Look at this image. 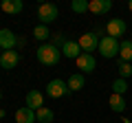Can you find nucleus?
<instances>
[{
    "instance_id": "nucleus-1",
    "label": "nucleus",
    "mask_w": 132,
    "mask_h": 123,
    "mask_svg": "<svg viewBox=\"0 0 132 123\" xmlns=\"http://www.w3.org/2000/svg\"><path fill=\"white\" fill-rule=\"evenodd\" d=\"M62 59V51L53 44H40L38 48V61L44 66H55L57 61Z\"/></svg>"
},
{
    "instance_id": "nucleus-2",
    "label": "nucleus",
    "mask_w": 132,
    "mask_h": 123,
    "mask_svg": "<svg viewBox=\"0 0 132 123\" xmlns=\"http://www.w3.org/2000/svg\"><path fill=\"white\" fill-rule=\"evenodd\" d=\"M119 46H121V42H119V40L110 38V35H104V38L99 40V48H97V51L101 53V57L112 59V57L119 55Z\"/></svg>"
},
{
    "instance_id": "nucleus-3",
    "label": "nucleus",
    "mask_w": 132,
    "mask_h": 123,
    "mask_svg": "<svg viewBox=\"0 0 132 123\" xmlns=\"http://www.w3.org/2000/svg\"><path fill=\"white\" fill-rule=\"evenodd\" d=\"M57 15H60V9H57V5H53V2H42V5L38 7L40 24H48V22H53V20H57Z\"/></svg>"
},
{
    "instance_id": "nucleus-4",
    "label": "nucleus",
    "mask_w": 132,
    "mask_h": 123,
    "mask_svg": "<svg viewBox=\"0 0 132 123\" xmlns=\"http://www.w3.org/2000/svg\"><path fill=\"white\" fill-rule=\"evenodd\" d=\"M71 92L68 90V84H66L64 79H51L46 84V95L53 97V99H60V97H66Z\"/></svg>"
},
{
    "instance_id": "nucleus-5",
    "label": "nucleus",
    "mask_w": 132,
    "mask_h": 123,
    "mask_svg": "<svg viewBox=\"0 0 132 123\" xmlns=\"http://www.w3.org/2000/svg\"><path fill=\"white\" fill-rule=\"evenodd\" d=\"M77 42H79V46H81V53H90V55H93V53L99 48L97 33H81Z\"/></svg>"
},
{
    "instance_id": "nucleus-6",
    "label": "nucleus",
    "mask_w": 132,
    "mask_h": 123,
    "mask_svg": "<svg viewBox=\"0 0 132 123\" xmlns=\"http://www.w3.org/2000/svg\"><path fill=\"white\" fill-rule=\"evenodd\" d=\"M20 64V53L15 51H2L0 53V66L5 68V71H13L15 66Z\"/></svg>"
},
{
    "instance_id": "nucleus-7",
    "label": "nucleus",
    "mask_w": 132,
    "mask_h": 123,
    "mask_svg": "<svg viewBox=\"0 0 132 123\" xmlns=\"http://www.w3.org/2000/svg\"><path fill=\"white\" fill-rule=\"evenodd\" d=\"M18 46V35L9 29H0V48L2 51H13Z\"/></svg>"
},
{
    "instance_id": "nucleus-8",
    "label": "nucleus",
    "mask_w": 132,
    "mask_h": 123,
    "mask_svg": "<svg viewBox=\"0 0 132 123\" xmlns=\"http://www.w3.org/2000/svg\"><path fill=\"white\" fill-rule=\"evenodd\" d=\"M106 31H108V35H110V38L119 40V38H123V35H126L128 27H126V22H123L121 18H114V20H110V22H108Z\"/></svg>"
},
{
    "instance_id": "nucleus-9",
    "label": "nucleus",
    "mask_w": 132,
    "mask_h": 123,
    "mask_svg": "<svg viewBox=\"0 0 132 123\" xmlns=\"http://www.w3.org/2000/svg\"><path fill=\"white\" fill-rule=\"evenodd\" d=\"M60 51H62V57H68V59H77L81 55V46H79L77 40H66V44Z\"/></svg>"
},
{
    "instance_id": "nucleus-10",
    "label": "nucleus",
    "mask_w": 132,
    "mask_h": 123,
    "mask_svg": "<svg viewBox=\"0 0 132 123\" xmlns=\"http://www.w3.org/2000/svg\"><path fill=\"white\" fill-rule=\"evenodd\" d=\"M75 61H77V68H79L81 73H93L95 68H97V59H95L90 53H81Z\"/></svg>"
},
{
    "instance_id": "nucleus-11",
    "label": "nucleus",
    "mask_w": 132,
    "mask_h": 123,
    "mask_svg": "<svg viewBox=\"0 0 132 123\" xmlns=\"http://www.w3.org/2000/svg\"><path fill=\"white\" fill-rule=\"evenodd\" d=\"M110 9H112V0H90L88 7V11L95 15H106L110 13Z\"/></svg>"
},
{
    "instance_id": "nucleus-12",
    "label": "nucleus",
    "mask_w": 132,
    "mask_h": 123,
    "mask_svg": "<svg viewBox=\"0 0 132 123\" xmlns=\"http://www.w3.org/2000/svg\"><path fill=\"white\" fill-rule=\"evenodd\" d=\"M27 108L35 110V112H38L40 108H44V95L40 90H29L27 92Z\"/></svg>"
},
{
    "instance_id": "nucleus-13",
    "label": "nucleus",
    "mask_w": 132,
    "mask_h": 123,
    "mask_svg": "<svg viewBox=\"0 0 132 123\" xmlns=\"http://www.w3.org/2000/svg\"><path fill=\"white\" fill-rule=\"evenodd\" d=\"M0 7H2V11L9 13V15H18V13H22V9H24L22 0H5Z\"/></svg>"
},
{
    "instance_id": "nucleus-14",
    "label": "nucleus",
    "mask_w": 132,
    "mask_h": 123,
    "mask_svg": "<svg viewBox=\"0 0 132 123\" xmlns=\"http://www.w3.org/2000/svg\"><path fill=\"white\" fill-rule=\"evenodd\" d=\"M15 121L18 123H35V110H31V108H20L18 112H15Z\"/></svg>"
},
{
    "instance_id": "nucleus-15",
    "label": "nucleus",
    "mask_w": 132,
    "mask_h": 123,
    "mask_svg": "<svg viewBox=\"0 0 132 123\" xmlns=\"http://www.w3.org/2000/svg\"><path fill=\"white\" fill-rule=\"evenodd\" d=\"M66 84H68V90H71V92H77V90L84 88L86 79H84V75H81V73H73V75L68 77V81H66Z\"/></svg>"
},
{
    "instance_id": "nucleus-16",
    "label": "nucleus",
    "mask_w": 132,
    "mask_h": 123,
    "mask_svg": "<svg viewBox=\"0 0 132 123\" xmlns=\"http://www.w3.org/2000/svg\"><path fill=\"white\" fill-rule=\"evenodd\" d=\"M119 59H121V61H132V40H121V46H119Z\"/></svg>"
},
{
    "instance_id": "nucleus-17",
    "label": "nucleus",
    "mask_w": 132,
    "mask_h": 123,
    "mask_svg": "<svg viewBox=\"0 0 132 123\" xmlns=\"http://www.w3.org/2000/svg\"><path fill=\"white\" fill-rule=\"evenodd\" d=\"M53 119H55V114H53V110L46 108V106L35 112V121H40V123H53Z\"/></svg>"
},
{
    "instance_id": "nucleus-18",
    "label": "nucleus",
    "mask_w": 132,
    "mask_h": 123,
    "mask_svg": "<svg viewBox=\"0 0 132 123\" xmlns=\"http://www.w3.org/2000/svg\"><path fill=\"white\" fill-rule=\"evenodd\" d=\"M126 97H121V95H110V108L114 110V112H123V110H126Z\"/></svg>"
},
{
    "instance_id": "nucleus-19",
    "label": "nucleus",
    "mask_w": 132,
    "mask_h": 123,
    "mask_svg": "<svg viewBox=\"0 0 132 123\" xmlns=\"http://www.w3.org/2000/svg\"><path fill=\"white\" fill-rule=\"evenodd\" d=\"M33 35H35V40H38V42H44V40L51 38V31H48L46 24H38V27L33 29Z\"/></svg>"
},
{
    "instance_id": "nucleus-20",
    "label": "nucleus",
    "mask_w": 132,
    "mask_h": 123,
    "mask_svg": "<svg viewBox=\"0 0 132 123\" xmlns=\"http://www.w3.org/2000/svg\"><path fill=\"white\" fill-rule=\"evenodd\" d=\"M117 68H119V79H128V77L132 75V66H130V61H117Z\"/></svg>"
},
{
    "instance_id": "nucleus-21",
    "label": "nucleus",
    "mask_w": 132,
    "mask_h": 123,
    "mask_svg": "<svg viewBox=\"0 0 132 123\" xmlns=\"http://www.w3.org/2000/svg\"><path fill=\"white\" fill-rule=\"evenodd\" d=\"M112 92L123 97V95L128 92V79H114V81H112Z\"/></svg>"
},
{
    "instance_id": "nucleus-22",
    "label": "nucleus",
    "mask_w": 132,
    "mask_h": 123,
    "mask_svg": "<svg viewBox=\"0 0 132 123\" xmlns=\"http://www.w3.org/2000/svg\"><path fill=\"white\" fill-rule=\"evenodd\" d=\"M88 7H90L88 0H73V2H71V9L75 11V13H86Z\"/></svg>"
},
{
    "instance_id": "nucleus-23",
    "label": "nucleus",
    "mask_w": 132,
    "mask_h": 123,
    "mask_svg": "<svg viewBox=\"0 0 132 123\" xmlns=\"http://www.w3.org/2000/svg\"><path fill=\"white\" fill-rule=\"evenodd\" d=\"M51 40H53V46H57V48H62L66 44V38H64V33H51Z\"/></svg>"
},
{
    "instance_id": "nucleus-24",
    "label": "nucleus",
    "mask_w": 132,
    "mask_h": 123,
    "mask_svg": "<svg viewBox=\"0 0 132 123\" xmlns=\"http://www.w3.org/2000/svg\"><path fill=\"white\" fill-rule=\"evenodd\" d=\"M2 117H5V110H2V108H0V119H2Z\"/></svg>"
},
{
    "instance_id": "nucleus-25",
    "label": "nucleus",
    "mask_w": 132,
    "mask_h": 123,
    "mask_svg": "<svg viewBox=\"0 0 132 123\" xmlns=\"http://www.w3.org/2000/svg\"><path fill=\"white\" fill-rule=\"evenodd\" d=\"M128 9H130V11H132V0H130V2H128Z\"/></svg>"
},
{
    "instance_id": "nucleus-26",
    "label": "nucleus",
    "mask_w": 132,
    "mask_h": 123,
    "mask_svg": "<svg viewBox=\"0 0 132 123\" xmlns=\"http://www.w3.org/2000/svg\"><path fill=\"white\" fill-rule=\"evenodd\" d=\"M0 101H2V92H0Z\"/></svg>"
},
{
    "instance_id": "nucleus-27",
    "label": "nucleus",
    "mask_w": 132,
    "mask_h": 123,
    "mask_svg": "<svg viewBox=\"0 0 132 123\" xmlns=\"http://www.w3.org/2000/svg\"><path fill=\"white\" fill-rule=\"evenodd\" d=\"M130 35H132V31H130Z\"/></svg>"
}]
</instances>
